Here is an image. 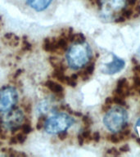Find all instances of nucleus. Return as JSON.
<instances>
[{
  "label": "nucleus",
  "mask_w": 140,
  "mask_h": 157,
  "mask_svg": "<svg viewBox=\"0 0 140 157\" xmlns=\"http://www.w3.org/2000/svg\"><path fill=\"white\" fill-rule=\"evenodd\" d=\"M73 124V120L66 114H56L46 119L44 129L50 134H58L68 129Z\"/></svg>",
  "instance_id": "1"
},
{
  "label": "nucleus",
  "mask_w": 140,
  "mask_h": 157,
  "mask_svg": "<svg viewBox=\"0 0 140 157\" xmlns=\"http://www.w3.org/2000/svg\"><path fill=\"white\" fill-rule=\"evenodd\" d=\"M69 66L73 69H79L86 63L88 58V49L82 44H76L69 49L66 56Z\"/></svg>",
  "instance_id": "2"
},
{
  "label": "nucleus",
  "mask_w": 140,
  "mask_h": 157,
  "mask_svg": "<svg viewBox=\"0 0 140 157\" xmlns=\"http://www.w3.org/2000/svg\"><path fill=\"white\" fill-rule=\"evenodd\" d=\"M18 94L12 87H5L0 90V113L6 114L17 104Z\"/></svg>",
  "instance_id": "3"
},
{
  "label": "nucleus",
  "mask_w": 140,
  "mask_h": 157,
  "mask_svg": "<svg viewBox=\"0 0 140 157\" xmlns=\"http://www.w3.org/2000/svg\"><path fill=\"white\" fill-rule=\"evenodd\" d=\"M24 121V114L19 109H12L6 113L4 118L2 119V126L7 129L15 131L18 129Z\"/></svg>",
  "instance_id": "4"
},
{
  "label": "nucleus",
  "mask_w": 140,
  "mask_h": 157,
  "mask_svg": "<svg viewBox=\"0 0 140 157\" xmlns=\"http://www.w3.org/2000/svg\"><path fill=\"white\" fill-rule=\"evenodd\" d=\"M52 0H27V3L37 12H41L48 8Z\"/></svg>",
  "instance_id": "5"
},
{
  "label": "nucleus",
  "mask_w": 140,
  "mask_h": 157,
  "mask_svg": "<svg viewBox=\"0 0 140 157\" xmlns=\"http://www.w3.org/2000/svg\"><path fill=\"white\" fill-rule=\"evenodd\" d=\"M44 84H45V87L50 92L53 93L56 96H58V97L63 96V87L61 84H59L58 83H56V82L52 80V79H48Z\"/></svg>",
  "instance_id": "6"
},
{
  "label": "nucleus",
  "mask_w": 140,
  "mask_h": 157,
  "mask_svg": "<svg viewBox=\"0 0 140 157\" xmlns=\"http://www.w3.org/2000/svg\"><path fill=\"white\" fill-rule=\"evenodd\" d=\"M3 41H6V44L11 46H17L20 43V39L17 35H15L12 33L6 34L3 36Z\"/></svg>",
  "instance_id": "7"
},
{
  "label": "nucleus",
  "mask_w": 140,
  "mask_h": 157,
  "mask_svg": "<svg viewBox=\"0 0 140 157\" xmlns=\"http://www.w3.org/2000/svg\"><path fill=\"white\" fill-rule=\"evenodd\" d=\"M26 136L27 135L24 134L23 132H19L18 133L14 135L13 137H11V139H10V143L15 145L23 143V142L25 141V139H26Z\"/></svg>",
  "instance_id": "8"
},
{
  "label": "nucleus",
  "mask_w": 140,
  "mask_h": 157,
  "mask_svg": "<svg viewBox=\"0 0 140 157\" xmlns=\"http://www.w3.org/2000/svg\"><path fill=\"white\" fill-rule=\"evenodd\" d=\"M19 129H21V132H23L24 134L28 135L29 132H31L32 126L29 122L25 123V124H21L20 126Z\"/></svg>",
  "instance_id": "9"
},
{
  "label": "nucleus",
  "mask_w": 140,
  "mask_h": 157,
  "mask_svg": "<svg viewBox=\"0 0 140 157\" xmlns=\"http://www.w3.org/2000/svg\"><path fill=\"white\" fill-rule=\"evenodd\" d=\"M113 102L115 103V104H117V105H125V101H124V98H120L119 96H114V98H112Z\"/></svg>",
  "instance_id": "10"
},
{
  "label": "nucleus",
  "mask_w": 140,
  "mask_h": 157,
  "mask_svg": "<svg viewBox=\"0 0 140 157\" xmlns=\"http://www.w3.org/2000/svg\"><path fill=\"white\" fill-rule=\"evenodd\" d=\"M32 48V45L29 43L27 39H24L22 42V50L25 52L29 51Z\"/></svg>",
  "instance_id": "11"
},
{
  "label": "nucleus",
  "mask_w": 140,
  "mask_h": 157,
  "mask_svg": "<svg viewBox=\"0 0 140 157\" xmlns=\"http://www.w3.org/2000/svg\"><path fill=\"white\" fill-rule=\"evenodd\" d=\"M46 121V118L44 115H41L39 119V121L37 123V128L38 129H40L42 127H44V123Z\"/></svg>",
  "instance_id": "12"
},
{
  "label": "nucleus",
  "mask_w": 140,
  "mask_h": 157,
  "mask_svg": "<svg viewBox=\"0 0 140 157\" xmlns=\"http://www.w3.org/2000/svg\"><path fill=\"white\" fill-rule=\"evenodd\" d=\"M122 14L123 17H125V18H128L130 19L131 16L133 15V10L131 9H123L122 10Z\"/></svg>",
  "instance_id": "13"
},
{
  "label": "nucleus",
  "mask_w": 140,
  "mask_h": 157,
  "mask_svg": "<svg viewBox=\"0 0 140 157\" xmlns=\"http://www.w3.org/2000/svg\"><path fill=\"white\" fill-rule=\"evenodd\" d=\"M86 71V73L88 74V75H90L93 73V71H94V63H91L90 65H88L87 67H86V70H84Z\"/></svg>",
  "instance_id": "14"
},
{
  "label": "nucleus",
  "mask_w": 140,
  "mask_h": 157,
  "mask_svg": "<svg viewBox=\"0 0 140 157\" xmlns=\"http://www.w3.org/2000/svg\"><path fill=\"white\" fill-rule=\"evenodd\" d=\"M82 120H83V122L84 123V124L86 125V126H89V125L93 123V121L91 120V119L89 117H88V116H86V115H84V116H83V118H82Z\"/></svg>",
  "instance_id": "15"
},
{
  "label": "nucleus",
  "mask_w": 140,
  "mask_h": 157,
  "mask_svg": "<svg viewBox=\"0 0 140 157\" xmlns=\"http://www.w3.org/2000/svg\"><path fill=\"white\" fill-rule=\"evenodd\" d=\"M111 142H112V143H119L120 142V139H119V137H118L117 135L115 134H113V135H111L110 136V139H109Z\"/></svg>",
  "instance_id": "16"
},
{
  "label": "nucleus",
  "mask_w": 140,
  "mask_h": 157,
  "mask_svg": "<svg viewBox=\"0 0 140 157\" xmlns=\"http://www.w3.org/2000/svg\"><path fill=\"white\" fill-rule=\"evenodd\" d=\"M89 2L92 3V5H98V7L99 9L102 8V6H103V3H102V0H89Z\"/></svg>",
  "instance_id": "17"
},
{
  "label": "nucleus",
  "mask_w": 140,
  "mask_h": 157,
  "mask_svg": "<svg viewBox=\"0 0 140 157\" xmlns=\"http://www.w3.org/2000/svg\"><path fill=\"white\" fill-rule=\"evenodd\" d=\"M120 152H128L130 151V148L129 147V145L125 144V145H123L121 147H120V149H119Z\"/></svg>",
  "instance_id": "18"
},
{
  "label": "nucleus",
  "mask_w": 140,
  "mask_h": 157,
  "mask_svg": "<svg viewBox=\"0 0 140 157\" xmlns=\"http://www.w3.org/2000/svg\"><path fill=\"white\" fill-rule=\"evenodd\" d=\"M100 138H101V136H100V133L99 132H95L93 133V140H94L96 142H98L100 141Z\"/></svg>",
  "instance_id": "19"
},
{
  "label": "nucleus",
  "mask_w": 140,
  "mask_h": 157,
  "mask_svg": "<svg viewBox=\"0 0 140 157\" xmlns=\"http://www.w3.org/2000/svg\"><path fill=\"white\" fill-rule=\"evenodd\" d=\"M58 137L61 140H64L65 138H66V137H67V132H66V131L60 132V133H58Z\"/></svg>",
  "instance_id": "20"
},
{
  "label": "nucleus",
  "mask_w": 140,
  "mask_h": 157,
  "mask_svg": "<svg viewBox=\"0 0 140 157\" xmlns=\"http://www.w3.org/2000/svg\"><path fill=\"white\" fill-rule=\"evenodd\" d=\"M111 155H115V156H119L120 155V151H117V149H115V148H111Z\"/></svg>",
  "instance_id": "21"
},
{
  "label": "nucleus",
  "mask_w": 140,
  "mask_h": 157,
  "mask_svg": "<svg viewBox=\"0 0 140 157\" xmlns=\"http://www.w3.org/2000/svg\"><path fill=\"white\" fill-rule=\"evenodd\" d=\"M111 108V105H108V104H105V105H103V107H102V110H103V112H107L108 111V110Z\"/></svg>",
  "instance_id": "22"
},
{
  "label": "nucleus",
  "mask_w": 140,
  "mask_h": 157,
  "mask_svg": "<svg viewBox=\"0 0 140 157\" xmlns=\"http://www.w3.org/2000/svg\"><path fill=\"white\" fill-rule=\"evenodd\" d=\"M125 21V18L124 17H118L117 19L115 20V23H123V22Z\"/></svg>",
  "instance_id": "23"
},
{
  "label": "nucleus",
  "mask_w": 140,
  "mask_h": 157,
  "mask_svg": "<svg viewBox=\"0 0 140 157\" xmlns=\"http://www.w3.org/2000/svg\"><path fill=\"white\" fill-rule=\"evenodd\" d=\"M112 103H113L112 98H110V97H108V98H106L105 104H108V105H111Z\"/></svg>",
  "instance_id": "24"
},
{
  "label": "nucleus",
  "mask_w": 140,
  "mask_h": 157,
  "mask_svg": "<svg viewBox=\"0 0 140 157\" xmlns=\"http://www.w3.org/2000/svg\"><path fill=\"white\" fill-rule=\"evenodd\" d=\"M78 142H79V144L82 146L84 144V137L81 136V134H80L78 136Z\"/></svg>",
  "instance_id": "25"
},
{
  "label": "nucleus",
  "mask_w": 140,
  "mask_h": 157,
  "mask_svg": "<svg viewBox=\"0 0 140 157\" xmlns=\"http://www.w3.org/2000/svg\"><path fill=\"white\" fill-rule=\"evenodd\" d=\"M137 1L138 0H126V2H127L130 6H134V5L137 2Z\"/></svg>",
  "instance_id": "26"
},
{
  "label": "nucleus",
  "mask_w": 140,
  "mask_h": 157,
  "mask_svg": "<svg viewBox=\"0 0 140 157\" xmlns=\"http://www.w3.org/2000/svg\"><path fill=\"white\" fill-rule=\"evenodd\" d=\"M122 132L123 134L125 135V136H128V135L130 134V129H125L124 131H122V132Z\"/></svg>",
  "instance_id": "27"
},
{
  "label": "nucleus",
  "mask_w": 140,
  "mask_h": 157,
  "mask_svg": "<svg viewBox=\"0 0 140 157\" xmlns=\"http://www.w3.org/2000/svg\"><path fill=\"white\" fill-rule=\"evenodd\" d=\"M125 135L123 134L122 132H120V134H119V136H118V137H119V139H120V141H124L125 140Z\"/></svg>",
  "instance_id": "28"
},
{
  "label": "nucleus",
  "mask_w": 140,
  "mask_h": 157,
  "mask_svg": "<svg viewBox=\"0 0 140 157\" xmlns=\"http://www.w3.org/2000/svg\"><path fill=\"white\" fill-rule=\"evenodd\" d=\"M134 10L137 12H139V13H140V5H137V6L135 7Z\"/></svg>",
  "instance_id": "29"
},
{
  "label": "nucleus",
  "mask_w": 140,
  "mask_h": 157,
  "mask_svg": "<svg viewBox=\"0 0 140 157\" xmlns=\"http://www.w3.org/2000/svg\"><path fill=\"white\" fill-rule=\"evenodd\" d=\"M74 114H75V115H76V116H79V117H82V114H81V113H80V112H75V113H74Z\"/></svg>",
  "instance_id": "30"
},
{
  "label": "nucleus",
  "mask_w": 140,
  "mask_h": 157,
  "mask_svg": "<svg viewBox=\"0 0 140 157\" xmlns=\"http://www.w3.org/2000/svg\"><path fill=\"white\" fill-rule=\"evenodd\" d=\"M132 62H133V64H135V65H138L137 61H136V59H135L134 57H133V58H132Z\"/></svg>",
  "instance_id": "31"
},
{
  "label": "nucleus",
  "mask_w": 140,
  "mask_h": 157,
  "mask_svg": "<svg viewBox=\"0 0 140 157\" xmlns=\"http://www.w3.org/2000/svg\"><path fill=\"white\" fill-rule=\"evenodd\" d=\"M140 16V13L139 12H137V13H136V14H134V16H133V17H134V18H137V17H138Z\"/></svg>",
  "instance_id": "32"
},
{
  "label": "nucleus",
  "mask_w": 140,
  "mask_h": 157,
  "mask_svg": "<svg viewBox=\"0 0 140 157\" xmlns=\"http://www.w3.org/2000/svg\"><path fill=\"white\" fill-rule=\"evenodd\" d=\"M107 154H111V149H109L107 151Z\"/></svg>",
  "instance_id": "33"
},
{
  "label": "nucleus",
  "mask_w": 140,
  "mask_h": 157,
  "mask_svg": "<svg viewBox=\"0 0 140 157\" xmlns=\"http://www.w3.org/2000/svg\"><path fill=\"white\" fill-rule=\"evenodd\" d=\"M128 126H129V124H125V125H123L122 126V128H127Z\"/></svg>",
  "instance_id": "34"
},
{
  "label": "nucleus",
  "mask_w": 140,
  "mask_h": 157,
  "mask_svg": "<svg viewBox=\"0 0 140 157\" xmlns=\"http://www.w3.org/2000/svg\"><path fill=\"white\" fill-rule=\"evenodd\" d=\"M136 142H137L138 143V144L140 145V138H138V137H137V138H136Z\"/></svg>",
  "instance_id": "35"
},
{
  "label": "nucleus",
  "mask_w": 140,
  "mask_h": 157,
  "mask_svg": "<svg viewBox=\"0 0 140 157\" xmlns=\"http://www.w3.org/2000/svg\"><path fill=\"white\" fill-rule=\"evenodd\" d=\"M1 25H2V20L0 18V28H1Z\"/></svg>",
  "instance_id": "36"
},
{
  "label": "nucleus",
  "mask_w": 140,
  "mask_h": 157,
  "mask_svg": "<svg viewBox=\"0 0 140 157\" xmlns=\"http://www.w3.org/2000/svg\"><path fill=\"white\" fill-rule=\"evenodd\" d=\"M137 90H138V94L140 95V88H138V89H137Z\"/></svg>",
  "instance_id": "37"
},
{
  "label": "nucleus",
  "mask_w": 140,
  "mask_h": 157,
  "mask_svg": "<svg viewBox=\"0 0 140 157\" xmlns=\"http://www.w3.org/2000/svg\"><path fill=\"white\" fill-rule=\"evenodd\" d=\"M138 72H140V69H139V71H138Z\"/></svg>",
  "instance_id": "38"
},
{
  "label": "nucleus",
  "mask_w": 140,
  "mask_h": 157,
  "mask_svg": "<svg viewBox=\"0 0 140 157\" xmlns=\"http://www.w3.org/2000/svg\"><path fill=\"white\" fill-rule=\"evenodd\" d=\"M139 87H140V83H139Z\"/></svg>",
  "instance_id": "39"
}]
</instances>
